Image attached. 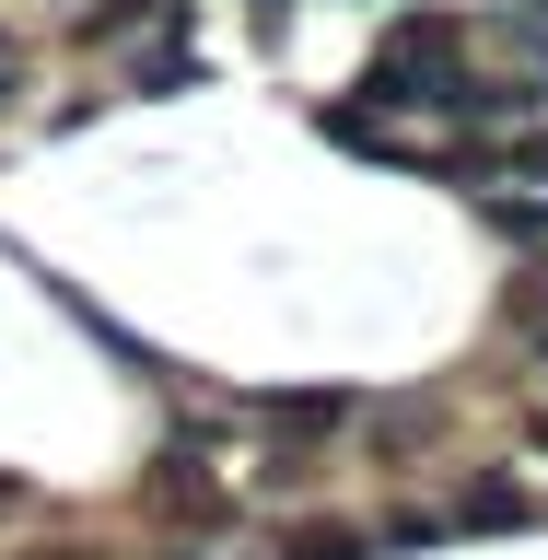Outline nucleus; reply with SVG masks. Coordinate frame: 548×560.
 <instances>
[{"mask_svg": "<svg viewBox=\"0 0 548 560\" xmlns=\"http://www.w3.org/2000/svg\"><path fill=\"white\" fill-rule=\"evenodd\" d=\"M467 525H525V502L502 479H479V490H467Z\"/></svg>", "mask_w": 548, "mask_h": 560, "instance_id": "obj_3", "label": "nucleus"}, {"mask_svg": "<svg viewBox=\"0 0 548 560\" xmlns=\"http://www.w3.org/2000/svg\"><path fill=\"white\" fill-rule=\"evenodd\" d=\"M12 560H105V549H82V537H59V549H12Z\"/></svg>", "mask_w": 548, "mask_h": 560, "instance_id": "obj_4", "label": "nucleus"}, {"mask_svg": "<svg viewBox=\"0 0 548 560\" xmlns=\"http://www.w3.org/2000/svg\"><path fill=\"white\" fill-rule=\"evenodd\" d=\"M175 560H187V549H175Z\"/></svg>", "mask_w": 548, "mask_h": 560, "instance_id": "obj_8", "label": "nucleus"}, {"mask_svg": "<svg viewBox=\"0 0 548 560\" xmlns=\"http://www.w3.org/2000/svg\"><path fill=\"white\" fill-rule=\"evenodd\" d=\"M12 70H24V47H12V35H0V82H12Z\"/></svg>", "mask_w": 548, "mask_h": 560, "instance_id": "obj_5", "label": "nucleus"}, {"mask_svg": "<svg viewBox=\"0 0 548 560\" xmlns=\"http://www.w3.org/2000/svg\"><path fill=\"white\" fill-rule=\"evenodd\" d=\"M525 444H537V455H548V409H537V420H525Z\"/></svg>", "mask_w": 548, "mask_h": 560, "instance_id": "obj_6", "label": "nucleus"}, {"mask_svg": "<svg viewBox=\"0 0 548 560\" xmlns=\"http://www.w3.org/2000/svg\"><path fill=\"white\" fill-rule=\"evenodd\" d=\"M164 502H175V514H210V502H222V490L199 479V455H164Z\"/></svg>", "mask_w": 548, "mask_h": 560, "instance_id": "obj_1", "label": "nucleus"}, {"mask_svg": "<svg viewBox=\"0 0 548 560\" xmlns=\"http://www.w3.org/2000/svg\"><path fill=\"white\" fill-rule=\"evenodd\" d=\"M292 560H362V537H350V525H304V537H292Z\"/></svg>", "mask_w": 548, "mask_h": 560, "instance_id": "obj_2", "label": "nucleus"}, {"mask_svg": "<svg viewBox=\"0 0 548 560\" xmlns=\"http://www.w3.org/2000/svg\"><path fill=\"white\" fill-rule=\"evenodd\" d=\"M537 362H548V339H537Z\"/></svg>", "mask_w": 548, "mask_h": 560, "instance_id": "obj_7", "label": "nucleus"}]
</instances>
